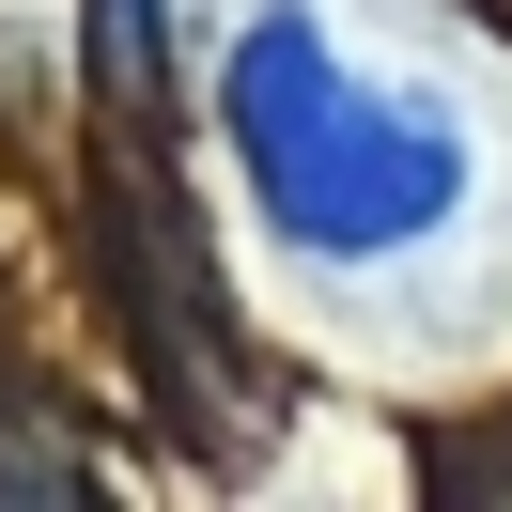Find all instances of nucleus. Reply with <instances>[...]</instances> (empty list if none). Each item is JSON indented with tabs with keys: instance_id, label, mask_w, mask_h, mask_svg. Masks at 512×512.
<instances>
[{
	"instance_id": "1",
	"label": "nucleus",
	"mask_w": 512,
	"mask_h": 512,
	"mask_svg": "<svg viewBox=\"0 0 512 512\" xmlns=\"http://www.w3.org/2000/svg\"><path fill=\"white\" fill-rule=\"evenodd\" d=\"M218 140L249 171L264 233L326 280L419 264L481 202V125L404 63H357L311 0H249L218 47Z\"/></svg>"
},
{
	"instance_id": "2",
	"label": "nucleus",
	"mask_w": 512,
	"mask_h": 512,
	"mask_svg": "<svg viewBox=\"0 0 512 512\" xmlns=\"http://www.w3.org/2000/svg\"><path fill=\"white\" fill-rule=\"evenodd\" d=\"M94 63H109V94H156L171 78V0H94Z\"/></svg>"
}]
</instances>
